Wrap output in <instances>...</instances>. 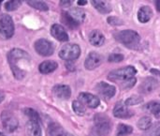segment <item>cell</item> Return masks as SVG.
<instances>
[{
    "label": "cell",
    "instance_id": "6da1fadb",
    "mask_svg": "<svg viewBox=\"0 0 160 136\" xmlns=\"http://www.w3.org/2000/svg\"><path fill=\"white\" fill-rule=\"evenodd\" d=\"M24 60H30V56L25 51L22 49L14 48L8 54V61L10 70L14 77L18 80L23 79L26 75V71H23L20 66L21 61H24Z\"/></svg>",
    "mask_w": 160,
    "mask_h": 136
},
{
    "label": "cell",
    "instance_id": "7a4b0ae2",
    "mask_svg": "<svg viewBox=\"0 0 160 136\" xmlns=\"http://www.w3.org/2000/svg\"><path fill=\"white\" fill-rule=\"evenodd\" d=\"M114 38L119 42L125 44L128 48L137 47L141 41L140 35L134 30H123L118 31L114 34Z\"/></svg>",
    "mask_w": 160,
    "mask_h": 136
},
{
    "label": "cell",
    "instance_id": "3957f363",
    "mask_svg": "<svg viewBox=\"0 0 160 136\" xmlns=\"http://www.w3.org/2000/svg\"><path fill=\"white\" fill-rule=\"evenodd\" d=\"M137 73V70L132 66H128L125 68H121L118 70H114L111 71L108 75V79L113 82L121 81V82H127L132 78H134L135 74Z\"/></svg>",
    "mask_w": 160,
    "mask_h": 136
},
{
    "label": "cell",
    "instance_id": "277c9868",
    "mask_svg": "<svg viewBox=\"0 0 160 136\" xmlns=\"http://www.w3.org/2000/svg\"><path fill=\"white\" fill-rule=\"evenodd\" d=\"M95 124H96L95 131L97 136H107L111 133L112 130L111 121L103 114H98L95 117Z\"/></svg>",
    "mask_w": 160,
    "mask_h": 136
},
{
    "label": "cell",
    "instance_id": "5b68a950",
    "mask_svg": "<svg viewBox=\"0 0 160 136\" xmlns=\"http://www.w3.org/2000/svg\"><path fill=\"white\" fill-rule=\"evenodd\" d=\"M81 55V48L79 45L74 43H68L64 45L59 51L60 58L66 61H72L77 59Z\"/></svg>",
    "mask_w": 160,
    "mask_h": 136
},
{
    "label": "cell",
    "instance_id": "8992f818",
    "mask_svg": "<svg viewBox=\"0 0 160 136\" xmlns=\"http://www.w3.org/2000/svg\"><path fill=\"white\" fill-rule=\"evenodd\" d=\"M14 34V23L12 18L4 14L0 17V35L5 39H10Z\"/></svg>",
    "mask_w": 160,
    "mask_h": 136
},
{
    "label": "cell",
    "instance_id": "52a82bcc",
    "mask_svg": "<svg viewBox=\"0 0 160 136\" xmlns=\"http://www.w3.org/2000/svg\"><path fill=\"white\" fill-rule=\"evenodd\" d=\"M1 121L4 130L7 133H13L18 128V119L9 111H3L1 114Z\"/></svg>",
    "mask_w": 160,
    "mask_h": 136
},
{
    "label": "cell",
    "instance_id": "ba28073f",
    "mask_svg": "<svg viewBox=\"0 0 160 136\" xmlns=\"http://www.w3.org/2000/svg\"><path fill=\"white\" fill-rule=\"evenodd\" d=\"M36 52L42 56H49L53 54L54 47L53 44L46 39H38L34 44Z\"/></svg>",
    "mask_w": 160,
    "mask_h": 136
},
{
    "label": "cell",
    "instance_id": "9c48e42d",
    "mask_svg": "<svg viewBox=\"0 0 160 136\" xmlns=\"http://www.w3.org/2000/svg\"><path fill=\"white\" fill-rule=\"evenodd\" d=\"M97 91L105 99V100H110L112 99L115 93H116V88L115 86H112V85H109L105 82H100L97 85V87H96Z\"/></svg>",
    "mask_w": 160,
    "mask_h": 136
},
{
    "label": "cell",
    "instance_id": "30bf717a",
    "mask_svg": "<svg viewBox=\"0 0 160 136\" xmlns=\"http://www.w3.org/2000/svg\"><path fill=\"white\" fill-rule=\"evenodd\" d=\"M158 86H159V82L156 78L148 77L142 82L139 90L142 94H150L153 91H155L158 87Z\"/></svg>",
    "mask_w": 160,
    "mask_h": 136
},
{
    "label": "cell",
    "instance_id": "8fae6325",
    "mask_svg": "<svg viewBox=\"0 0 160 136\" xmlns=\"http://www.w3.org/2000/svg\"><path fill=\"white\" fill-rule=\"evenodd\" d=\"M102 63V56L97 52H91L84 61V67L86 70L92 71L99 67Z\"/></svg>",
    "mask_w": 160,
    "mask_h": 136
},
{
    "label": "cell",
    "instance_id": "7c38bea8",
    "mask_svg": "<svg viewBox=\"0 0 160 136\" xmlns=\"http://www.w3.org/2000/svg\"><path fill=\"white\" fill-rule=\"evenodd\" d=\"M79 101L83 105L90 108H97L100 104V100L97 96L86 92H82L79 95Z\"/></svg>",
    "mask_w": 160,
    "mask_h": 136
},
{
    "label": "cell",
    "instance_id": "4fadbf2b",
    "mask_svg": "<svg viewBox=\"0 0 160 136\" xmlns=\"http://www.w3.org/2000/svg\"><path fill=\"white\" fill-rule=\"evenodd\" d=\"M51 34L52 36L56 39L59 41H68V35L66 31V29L58 24H54L51 27Z\"/></svg>",
    "mask_w": 160,
    "mask_h": 136
},
{
    "label": "cell",
    "instance_id": "5bb4252c",
    "mask_svg": "<svg viewBox=\"0 0 160 136\" xmlns=\"http://www.w3.org/2000/svg\"><path fill=\"white\" fill-rule=\"evenodd\" d=\"M52 93L61 100H68L71 96V89L66 85H56L52 87Z\"/></svg>",
    "mask_w": 160,
    "mask_h": 136
},
{
    "label": "cell",
    "instance_id": "9a60e30c",
    "mask_svg": "<svg viewBox=\"0 0 160 136\" xmlns=\"http://www.w3.org/2000/svg\"><path fill=\"white\" fill-rule=\"evenodd\" d=\"M113 115L118 118H128L133 116V113L128 109L127 105L122 102H118L115 104L113 108Z\"/></svg>",
    "mask_w": 160,
    "mask_h": 136
},
{
    "label": "cell",
    "instance_id": "2e32d148",
    "mask_svg": "<svg viewBox=\"0 0 160 136\" xmlns=\"http://www.w3.org/2000/svg\"><path fill=\"white\" fill-rule=\"evenodd\" d=\"M153 17V11L150 7L143 6L138 11V19L141 23H147Z\"/></svg>",
    "mask_w": 160,
    "mask_h": 136
},
{
    "label": "cell",
    "instance_id": "e0dca14e",
    "mask_svg": "<svg viewBox=\"0 0 160 136\" xmlns=\"http://www.w3.org/2000/svg\"><path fill=\"white\" fill-rule=\"evenodd\" d=\"M89 41L94 46H101L105 41V37L100 31L93 30L89 34Z\"/></svg>",
    "mask_w": 160,
    "mask_h": 136
},
{
    "label": "cell",
    "instance_id": "ac0fdd59",
    "mask_svg": "<svg viewBox=\"0 0 160 136\" xmlns=\"http://www.w3.org/2000/svg\"><path fill=\"white\" fill-rule=\"evenodd\" d=\"M92 5L95 7V8L103 14L110 13L112 11V5L107 1H99V0H93L91 1Z\"/></svg>",
    "mask_w": 160,
    "mask_h": 136
},
{
    "label": "cell",
    "instance_id": "d6986e66",
    "mask_svg": "<svg viewBox=\"0 0 160 136\" xmlns=\"http://www.w3.org/2000/svg\"><path fill=\"white\" fill-rule=\"evenodd\" d=\"M58 65L55 61H52V60H46L44 62H42L39 66H38V70L39 72L42 74H48L51 73L52 71H54L57 69Z\"/></svg>",
    "mask_w": 160,
    "mask_h": 136
},
{
    "label": "cell",
    "instance_id": "ffe728a7",
    "mask_svg": "<svg viewBox=\"0 0 160 136\" xmlns=\"http://www.w3.org/2000/svg\"><path fill=\"white\" fill-rule=\"evenodd\" d=\"M26 130L28 136H42L41 128L39 126V123L36 121L29 120L26 123Z\"/></svg>",
    "mask_w": 160,
    "mask_h": 136
},
{
    "label": "cell",
    "instance_id": "44dd1931",
    "mask_svg": "<svg viewBox=\"0 0 160 136\" xmlns=\"http://www.w3.org/2000/svg\"><path fill=\"white\" fill-rule=\"evenodd\" d=\"M68 13L69 14V16L79 24L81 23H82L85 19V12L82 9V8H71L70 10L68 11Z\"/></svg>",
    "mask_w": 160,
    "mask_h": 136
},
{
    "label": "cell",
    "instance_id": "7402d4cb",
    "mask_svg": "<svg viewBox=\"0 0 160 136\" xmlns=\"http://www.w3.org/2000/svg\"><path fill=\"white\" fill-rule=\"evenodd\" d=\"M143 110L158 118L160 114V102H151L143 106Z\"/></svg>",
    "mask_w": 160,
    "mask_h": 136
},
{
    "label": "cell",
    "instance_id": "603a6c76",
    "mask_svg": "<svg viewBox=\"0 0 160 136\" xmlns=\"http://www.w3.org/2000/svg\"><path fill=\"white\" fill-rule=\"evenodd\" d=\"M50 135L51 136H72L68 133L65 132L63 128H61L57 124H52L50 126Z\"/></svg>",
    "mask_w": 160,
    "mask_h": 136
},
{
    "label": "cell",
    "instance_id": "cb8c5ba5",
    "mask_svg": "<svg viewBox=\"0 0 160 136\" xmlns=\"http://www.w3.org/2000/svg\"><path fill=\"white\" fill-rule=\"evenodd\" d=\"M27 4L29 6H31L32 8L38 9V10L47 11L49 9L48 5L45 2H43V1H34V0H30V1H27Z\"/></svg>",
    "mask_w": 160,
    "mask_h": 136
},
{
    "label": "cell",
    "instance_id": "d4e9b609",
    "mask_svg": "<svg viewBox=\"0 0 160 136\" xmlns=\"http://www.w3.org/2000/svg\"><path fill=\"white\" fill-rule=\"evenodd\" d=\"M23 114L29 118V120H32V121H36L38 123L40 122V118H39V115L38 114V112H36L34 109H31V108H25L23 110Z\"/></svg>",
    "mask_w": 160,
    "mask_h": 136
},
{
    "label": "cell",
    "instance_id": "484cf974",
    "mask_svg": "<svg viewBox=\"0 0 160 136\" xmlns=\"http://www.w3.org/2000/svg\"><path fill=\"white\" fill-rule=\"evenodd\" d=\"M151 126H152V119L149 117H143L138 122V128L142 131H147Z\"/></svg>",
    "mask_w": 160,
    "mask_h": 136
},
{
    "label": "cell",
    "instance_id": "4316f807",
    "mask_svg": "<svg viewBox=\"0 0 160 136\" xmlns=\"http://www.w3.org/2000/svg\"><path fill=\"white\" fill-rule=\"evenodd\" d=\"M62 21L69 27V28H76L77 26H79V24L69 16V14L68 13V11H64L62 13Z\"/></svg>",
    "mask_w": 160,
    "mask_h": 136
},
{
    "label": "cell",
    "instance_id": "83f0119b",
    "mask_svg": "<svg viewBox=\"0 0 160 136\" xmlns=\"http://www.w3.org/2000/svg\"><path fill=\"white\" fill-rule=\"evenodd\" d=\"M133 128L126 124H120L117 128V136H126L132 133Z\"/></svg>",
    "mask_w": 160,
    "mask_h": 136
},
{
    "label": "cell",
    "instance_id": "f1b7e54d",
    "mask_svg": "<svg viewBox=\"0 0 160 136\" xmlns=\"http://www.w3.org/2000/svg\"><path fill=\"white\" fill-rule=\"evenodd\" d=\"M72 108L73 111L78 115V116H83L85 114V108L84 105L80 102V101H74L72 102Z\"/></svg>",
    "mask_w": 160,
    "mask_h": 136
},
{
    "label": "cell",
    "instance_id": "f546056e",
    "mask_svg": "<svg viewBox=\"0 0 160 136\" xmlns=\"http://www.w3.org/2000/svg\"><path fill=\"white\" fill-rule=\"evenodd\" d=\"M143 102L142 97L141 96H131L129 98H128L125 102V104L127 106H132V105H137L140 104Z\"/></svg>",
    "mask_w": 160,
    "mask_h": 136
},
{
    "label": "cell",
    "instance_id": "4dcf8cb0",
    "mask_svg": "<svg viewBox=\"0 0 160 136\" xmlns=\"http://www.w3.org/2000/svg\"><path fill=\"white\" fill-rule=\"evenodd\" d=\"M22 5V1L20 0H11V1H8L5 4V8L8 11H12V10H16L18 8H20V6Z\"/></svg>",
    "mask_w": 160,
    "mask_h": 136
},
{
    "label": "cell",
    "instance_id": "1f68e13d",
    "mask_svg": "<svg viewBox=\"0 0 160 136\" xmlns=\"http://www.w3.org/2000/svg\"><path fill=\"white\" fill-rule=\"evenodd\" d=\"M147 136H160V122H157L152 125L146 133Z\"/></svg>",
    "mask_w": 160,
    "mask_h": 136
},
{
    "label": "cell",
    "instance_id": "d6a6232c",
    "mask_svg": "<svg viewBox=\"0 0 160 136\" xmlns=\"http://www.w3.org/2000/svg\"><path fill=\"white\" fill-rule=\"evenodd\" d=\"M124 60V55L121 54H112L108 57L109 62H121Z\"/></svg>",
    "mask_w": 160,
    "mask_h": 136
},
{
    "label": "cell",
    "instance_id": "836d02e7",
    "mask_svg": "<svg viewBox=\"0 0 160 136\" xmlns=\"http://www.w3.org/2000/svg\"><path fill=\"white\" fill-rule=\"evenodd\" d=\"M135 84H136V78L134 77V78H132V79H130V80L127 81V82H124V84H122V85H121V87H122V88H124V89L131 88V87H133V86H134V85H135Z\"/></svg>",
    "mask_w": 160,
    "mask_h": 136
},
{
    "label": "cell",
    "instance_id": "e575fe53",
    "mask_svg": "<svg viewBox=\"0 0 160 136\" xmlns=\"http://www.w3.org/2000/svg\"><path fill=\"white\" fill-rule=\"evenodd\" d=\"M107 21L112 25H122L124 24V22L121 19H119L118 17H110V18H108Z\"/></svg>",
    "mask_w": 160,
    "mask_h": 136
},
{
    "label": "cell",
    "instance_id": "d590c367",
    "mask_svg": "<svg viewBox=\"0 0 160 136\" xmlns=\"http://www.w3.org/2000/svg\"><path fill=\"white\" fill-rule=\"evenodd\" d=\"M72 4V1H69V0H68V1H60V5L61 6H63V7H68V6H70Z\"/></svg>",
    "mask_w": 160,
    "mask_h": 136
},
{
    "label": "cell",
    "instance_id": "8d00e7d4",
    "mask_svg": "<svg viewBox=\"0 0 160 136\" xmlns=\"http://www.w3.org/2000/svg\"><path fill=\"white\" fill-rule=\"evenodd\" d=\"M151 73H153L155 75H158V76H160V71L158 70H157V69H152L151 70Z\"/></svg>",
    "mask_w": 160,
    "mask_h": 136
},
{
    "label": "cell",
    "instance_id": "74e56055",
    "mask_svg": "<svg viewBox=\"0 0 160 136\" xmlns=\"http://www.w3.org/2000/svg\"><path fill=\"white\" fill-rule=\"evenodd\" d=\"M86 4H87L86 0H79L78 1V5H80V6H83V5H86Z\"/></svg>",
    "mask_w": 160,
    "mask_h": 136
},
{
    "label": "cell",
    "instance_id": "f35d334b",
    "mask_svg": "<svg viewBox=\"0 0 160 136\" xmlns=\"http://www.w3.org/2000/svg\"><path fill=\"white\" fill-rule=\"evenodd\" d=\"M4 99H5V94L0 91V103L4 101Z\"/></svg>",
    "mask_w": 160,
    "mask_h": 136
},
{
    "label": "cell",
    "instance_id": "ab89813d",
    "mask_svg": "<svg viewBox=\"0 0 160 136\" xmlns=\"http://www.w3.org/2000/svg\"><path fill=\"white\" fill-rule=\"evenodd\" d=\"M156 7H157V9L160 11V1H156Z\"/></svg>",
    "mask_w": 160,
    "mask_h": 136
},
{
    "label": "cell",
    "instance_id": "60d3db41",
    "mask_svg": "<svg viewBox=\"0 0 160 136\" xmlns=\"http://www.w3.org/2000/svg\"><path fill=\"white\" fill-rule=\"evenodd\" d=\"M0 136H7V135H5L4 133H0Z\"/></svg>",
    "mask_w": 160,
    "mask_h": 136
},
{
    "label": "cell",
    "instance_id": "b9f144b4",
    "mask_svg": "<svg viewBox=\"0 0 160 136\" xmlns=\"http://www.w3.org/2000/svg\"><path fill=\"white\" fill-rule=\"evenodd\" d=\"M1 2H2V1H0V5H1Z\"/></svg>",
    "mask_w": 160,
    "mask_h": 136
}]
</instances>
